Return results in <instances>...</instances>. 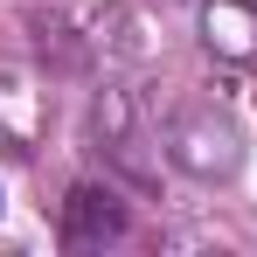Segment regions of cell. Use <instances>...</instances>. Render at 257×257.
<instances>
[{
    "label": "cell",
    "instance_id": "cell-2",
    "mask_svg": "<svg viewBox=\"0 0 257 257\" xmlns=\"http://www.w3.org/2000/svg\"><path fill=\"white\" fill-rule=\"evenodd\" d=\"M118 236H125V202L111 188H97V181H77L70 202H63V243L70 250H104Z\"/></svg>",
    "mask_w": 257,
    "mask_h": 257
},
{
    "label": "cell",
    "instance_id": "cell-3",
    "mask_svg": "<svg viewBox=\"0 0 257 257\" xmlns=\"http://www.w3.org/2000/svg\"><path fill=\"white\" fill-rule=\"evenodd\" d=\"M202 28H209V49H222V56H257V7H243V0H209L202 7Z\"/></svg>",
    "mask_w": 257,
    "mask_h": 257
},
{
    "label": "cell",
    "instance_id": "cell-1",
    "mask_svg": "<svg viewBox=\"0 0 257 257\" xmlns=\"http://www.w3.org/2000/svg\"><path fill=\"white\" fill-rule=\"evenodd\" d=\"M167 153L181 160L188 174H229L236 167V125L222 118V111H209V104H195V111H181L167 125Z\"/></svg>",
    "mask_w": 257,
    "mask_h": 257
}]
</instances>
